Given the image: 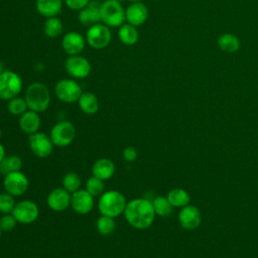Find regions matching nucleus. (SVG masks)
Returning a JSON list of instances; mask_svg holds the SVG:
<instances>
[{"mask_svg": "<svg viewBox=\"0 0 258 258\" xmlns=\"http://www.w3.org/2000/svg\"><path fill=\"white\" fill-rule=\"evenodd\" d=\"M137 155H138L137 150L133 146H127L123 150V158L128 162H132L136 160Z\"/></svg>", "mask_w": 258, "mask_h": 258, "instance_id": "obj_36", "label": "nucleus"}, {"mask_svg": "<svg viewBox=\"0 0 258 258\" xmlns=\"http://www.w3.org/2000/svg\"><path fill=\"white\" fill-rule=\"evenodd\" d=\"M148 18V9L142 2L131 3L125 9V20L127 23L137 27L142 25Z\"/></svg>", "mask_w": 258, "mask_h": 258, "instance_id": "obj_17", "label": "nucleus"}, {"mask_svg": "<svg viewBox=\"0 0 258 258\" xmlns=\"http://www.w3.org/2000/svg\"><path fill=\"white\" fill-rule=\"evenodd\" d=\"M114 219L115 218L101 215L96 222V229L98 233L103 236L111 235L116 229V222Z\"/></svg>", "mask_w": 258, "mask_h": 258, "instance_id": "obj_29", "label": "nucleus"}, {"mask_svg": "<svg viewBox=\"0 0 258 258\" xmlns=\"http://www.w3.org/2000/svg\"><path fill=\"white\" fill-rule=\"evenodd\" d=\"M130 3H136V2H142V0H127Z\"/></svg>", "mask_w": 258, "mask_h": 258, "instance_id": "obj_39", "label": "nucleus"}, {"mask_svg": "<svg viewBox=\"0 0 258 258\" xmlns=\"http://www.w3.org/2000/svg\"><path fill=\"white\" fill-rule=\"evenodd\" d=\"M112 39L110 27L100 22L89 27L86 33V41L95 49H102L109 45Z\"/></svg>", "mask_w": 258, "mask_h": 258, "instance_id": "obj_8", "label": "nucleus"}, {"mask_svg": "<svg viewBox=\"0 0 258 258\" xmlns=\"http://www.w3.org/2000/svg\"><path fill=\"white\" fill-rule=\"evenodd\" d=\"M22 167V160L18 155H8L0 163V172L6 175L10 172L19 171Z\"/></svg>", "mask_w": 258, "mask_h": 258, "instance_id": "obj_27", "label": "nucleus"}, {"mask_svg": "<svg viewBox=\"0 0 258 258\" xmlns=\"http://www.w3.org/2000/svg\"><path fill=\"white\" fill-rule=\"evenodd\" d=\"M101 22L108 27H120L125 22V9L117 0H106L100 5Z\"/></svg>", "mask_w": 258, "mask_h": 258, "instance_id": "obj_4", "label": "nucleus"}, {"mask_svg": "<svg viewBox=\"0 0 258 258\" xmlns=\"http://www.w3.org/2000/svg\"><path fill=\"white\" fill-rule=\"evenodd\" d=\"M28 143L32 153L39 158L48 157L51 154L54 146L49 135L39 131L29 135Z\"/></svg>", "mask_w": 258, "mask_h": 258, "instance_id": "obj_11", "label": "nucleus"}, {"mask_svg": "<svg viewBox=\"0 0 258 258\" xmlns=\"http://www.w3.org/2000/svg\"><path fill=\"white\" fill-rule=\"evenodd\" d=\"M81 111L87 115H94L99 111V100L95 94L91 92H83L78 100Z\"/></svg>", "mask_w": 258, "mask_h": 258, "instance_id": "obj_22", "label": "nucleus"}, {"mask_svg": "<svg viewBox=\"0 0 258 258\" xmlns=\"http://www.w3.org/2000/svg\"><path fill=\"white\" fill-rule=\"evenodd\" d=\"M4 72V68H3V63L0 61V75Z\"/></svg>", "mask_w": 258, "mask_h": 258, "instance_id": "obj_38", "label": "nucleus"}, {"mask_svg": "<svg viewBox=\"0 0 258 258\" xmlns=\"http://www.w3.org/2000/svg\"><path fill=\"white\" fill-rule=\"evenodd\" d=\"M167 200L171 204L173 208H183L187 205H189L190 197L188 192L180 187H174L170 189L166 196Z\"/></svg>", "mask_w": 258, "mask_h": 258, "instance_id": "obj_23", "label": "nucleus"}, {"mask_svg": "<svg viewBox=\"0 0 258 258\" xmlns=\"http://www.w3.org/2000/svg\"><path fill=\"white\" fill-rule=\"evenodd\" d=\"M17 224L16 219L12 214H4L0 218V228L2 232H11Z\"/></svg>", "mask_w": 258, "mask_h": 258, "instance_id": "obj_34", "label": "nucleus"}, {"mask_svg": "<svg viewBox=\"0 0 258 258\" xmlns=\"http://www.w3.org/2000/svg\"><path fill=\"white\" fill-rule=\"evenodd\" d=\"M1 235H2V230H1V228H0V238H1Z\"/></svg>", "mask_w": 258, "mask_h": 258, "instance_id": "obj_41", "label": "nucleus"}, {"mask_svg": "<svg viewBox=\"0 0 258 258\" xmlns=\"http://www.w3.org/2000/svg\"><path fill=\"white\" fill-rule=\"evenodd\" d=\"M115 170L116 168L114 162L111 159L105 157L97 159L92 167L93 175L102 180L110 179L114 175Z\"/></svg>", "mask_w": 258, "mask_h": 258, "instance_id": "obj_20", "label": "nucleus"}, {"mask_svg": "<svg viewBox=\"0 0 258 258\" xmlns=\"http://www.w3.org/2000/svg\"><path fill=\"white\" fill-rule=\"evenodd\" d=\"M179 225L187 231L196 230L202 223V214L200 210L191 205H187L180 209L178 213Z\"/></svg>", "mask_w": 258, "mask_h": 258, "instance_id": "obj_13", "label": "nucleus"}, {"mask_svg": "<svg viewBox=\"0 0 258 258\" xmlns=\"http://www.w3.org/2000/svg\"><path fill=\"white\" fill-rule=\"evenodd\" d=\"M24 99L26 101L28 110L41 113L46 111V109L49 107L50 92L44 84L35 82L30 84L26 89Z\"/></svg>", "mask_w": 258, "mask_h": 258, "instance_id": "obj_3", "label": "nucleus"}, {"mask_svg": "<svg viewBox=\"0 0 258 258\" xmlns=\"http://www.w3.org/2000/svg\"><path fill=\"white\" fill-rule=\"evenodd\" d=\"M72 194L63 187L53 188L46 198V204L48 208L54 212L66 211L71 207Z\"/></svg>", "mask_w": 258, "mask_h": 258, "instance_id": "obj_15", "label": "nucleus"}, {"mask_svg": "<svg viewBox=\"0 0 258 258\" xmlns=\"http://www.w3.org/2000/svg\"><path fill=\"white\" fill-rule=\"evenodd\" d=\"M152 206L155 212V215L159 217H168L171 215L173 211V207L169 203L166 197L158 196L155 197L152 201Z\"/></svg>", "mask_w": 258, "mask_h": 258, "instance_id": "obj_28", "label": "nucleus"}, {"mask_svg": "<svg viewBox=\"0 0 258 258\" xmlns=\"http://www.w3.org/2000/svg\"><path fill=\"white\" fill-rule=\"evenodd\" d=\"M7 109L11 115L21 116L23 113H25L28 110V107H27L25 99L17 96L8 101Z\"/></svg>", "mask_w": 258, "mask_h": 258, "instance_id": "obj_31", "label": "nucleus"}, {"mask_svg": "<svg viewBox=\"0 0 258 258\" xmlns=\"http://www.w3.org/2000/svg\"><path fill=\"white\" fill-rule=\"evenodd\" d=\"M61 183H62V187L64 189H67L69 192L73 194L81 188L82 180L77 172L69 171L63 175Z\"/></svg>", "mask_w": 258, "mask_h": 258, "instance_id": "obj_30", "label": "nucleus"}, {"mask_svg": "<svg viewBox=\"0 0 258 258\" xmlns=\"http://www.w3.org/2000/svg\"><path fill=\"white\" fill-rule=\"evenodd\" d=\"M124 216L131 227L137 230H145L153 224L156 215L150 200L136 198L127 203Z\"/></svg>", "mask_w": 258, "mask_h": 258, "instance_id": "obj_1", "label": "nucleus"}, {"mask_svg": "<svg viewBox=\"0 0 258 258\" xmlns=\"http://www.w3.org/2000/svg\"><path fill=\"white\" fill-rule=\"evenodd\" d=\"M1 137H2V130H1V128H0V140H1Z\"/></svg>", "mask_w": 258, "mask_h": 258, "instance_id": "obj_40", "label": "nucleus"}, {"mask_svg": "<svg viewBox=\"0 0 258 258\" xmlns=\"http://www.w3.org/2000/svg\"><path fill=\"white\" fill-rule=\"evenodd\" d=\"M61 7L62 0H36V10L45 18L57 16Z\"/></svg>", "mask_w": 258, "mask_h": 258, "instance_id": "obj_21", "label": "nucleus"}, {"mask_svg": "<svg viewBox=\"0 0 258 258\" xmlns=\"http://www.w3.org/2000/svg\"><path fill=\"white\" fill-rule=\"evenodd\" d=\"M64 69L74 79H85L92 71L90 61L81 54L69 55L64 61Z\"/></svg>", "mask_w": 258, "mask_h": 258, "instance_id": "obj_12", "label": "nucleus"}, {"mask_svg": "<svg viewBox=\"0 0 258 258\" xmlns=\"http://www.w3.org/2000/svg\"><path fill=\"white\" fill-rule=\"evenodd\" d=\"M16 219L17 223L28 225L34 223L39 216V209L37 205L29 200H23L15 204L11 213Z\"/></svg>", "mask_w": 258, "mask_h": 258, "instance_id": "obj_9", "label": "nucleus"}, {"mask_svg": "<svg viewBox=\"0 0 258 258\" xmlns=\"http://www.w3.org/2000/svg\"><path fill=\"white\" fill-rule=\"evenodd\" d=\"M218 45L221 50L228 53H233L240 48L241 43L236 35L232 33H224L218 38Z\"/></svg>", "mask_w": 258, "mask_h": 258, "instance_id": "obj_25", "label": "nucleus"}, {"mask_svg": "<svg viewBox=\"0 0 258 258\" xmlns=\"http://www.w3.org/2000/svg\"><path fill=\"white\" fill-rule=\"evenodd\" d=\"M15 200L12 195L9 192H1L0 194V213L11 214L15 207Z\"/></svg>", "mask_w": 258, "mask_h": 258, "instance_id": "obj_33", "label": "nucleus"}, {"mask_svg": "<svg viewBox=\"0 0 258 258\" xmlns=\"http://www.w3.org/2000/svg\"><path fill=\"white\" fill-rule=\"evenodd\" d=\"M3 186L5 191L9 192L13 197H19L26 192L29 186V181L27 176L19 170L4 175Z\"/></svg>", "mask_w": 258, "mask_h": 258, "instance_id": "obj_10", "label": "nucleus"}, {"mask_svg": "<svg viewBox=\"0 0 258 258\" xmlns=\"http://www.w3.org/2000/svg\"><path fill=\"white\" fill-rule=\"evenodd\" d=\"M18 124L20 129L27 135H31L33 133L38 132L41 124L39 113L27 110L25 113L19 116Z\"/></svg>", "mask_w": 258, "mask_h": 258, "instance_id": "obj_19", "label": "nucleus"}, {"mask_svg": "<svg viewBox=\"0 0 258 258\" xmlns=\"http://www.w3.org/2000/svg\"><path fill=\"white\" fill-rule=\"evenodd\" d=\"M118 36L120 41L125 45H133L138 41L139 33L135 26L129 23H123L119 27Z\"/></svg>", "mask_w": 258, "mask_h": 258, "instance_id": "obj_24", "label": "nucleus"}, {"mask_svg": "<svg viewBox=\"0 0 258 258\" xmlns=\"http://www.w3.org/2000/svg\"><path fill=\"white\" fill-rule=\"evenodd\" d=\"M86 189L93 196V197H100L105 189L104 180L92 175L86 181Z\"/></svg>", "mask_w": 258, "mask_h": 258, "instance_id": "obj_32", "label": "nucleus"}, {"mask_svg": "<svg viewBox=\"0 0 258 258\" xmlns=\"http://www.w3.org/2000/svg\"><path fill=\"white\" fill-rule=\"evenodd\" d=\"M127 201L125 196L118 190L104 191L98 201V210L101 215L116 218L124 214Z\"/></svg>", "mask_w": 258, "mask_h": 258, "instance_id": "obj_2", "label": "nucleus"}, {"mask_svg": "<svg viewBox=\"0 0 258 258\" xmlns=\"http://www.w3.org/2000/svg\"><path fill=\"white\" fill-rule=\"evenodd\" d=\"M62 30H63L62 21L58 17L53 16V17L46 18L43 24V32L47 37L55 38L62 33Z\"/></svg>", "mask_w": 258, "mask_h": 258, "instance_id": "obj_26", "label": "nucleus"}, {"mask_svg": "<svg viewBox=\"0 0 258 258\" xmlns=\"http://www.w3.org/2000/svg\"><path fill=\"white\" fill-rule=\"evenodd\" d=\"M64 2L71 10L80 11L90 3V0H64Z\"/></svg>", "mask_w": 258, "mask_h": 258, "instance_id": "obj_35", "label": "nucleus"}, {"mask_svg": "<svg viewBox=\"0 0 258 258\" xmlns=\"http://www.w3.org/2000/svg\"><path fill=\"white\" fill-rule=\"evenodd\" d=\"M156 1H161V0H156Z\"/></svg>", "mask_w": 258, "mask_h": 258, "instance_id": "obj_43", "label": "nucleus"}, {"mask_svg": "<svg viewBox=\"0 0 258 258\" xmlns=\"http://www.w3.org/2000/svg\"><path fill=\"white\" fill-rule=\"evenodd\" d=\"M86 45L85 37L76 31L68 32L61 39V47L68 55L80 54Z\"/></svg>", "mask_w": 258, "mask_h": 258, "instance_id": "obj_16", "label": "nucleus"}, {"mask_svg": "<svg viewBox=\"0 0 258 258\" xmlns=\"http://www.w3.org/2000/svg\"><path fill=\"white\" fill-rule=\"evenodd\" d=\"M100 5L98 2H91L79 11L78 19L80 23L86 27H91L101 22Z\"/></svg>", "mask_w": 258, "mask_h": 258, "instance_id": "obj_18", "label": "nucleus"}, {"mask_svg": "<svg viewBox=\"0 0 258 258\" xmlns=\"http://www.w3.org/2000/svg\"><path fill=\"white\" fill-rule=\"evenodd\" d=\"M83 91L80 84L74 79H62L55 84L54 94L56 98L68 104L78 102Z\"/></svg>", "mask_w": 258, "mask_h": 258, "instance_id": "obj_7", "label": "nucleus"}, {"mask_svg": "<svg viewBox=\"0 0 258 258\" xmlns=\"http://www.w3.org/2000/svg\"><path fill=\"white\" fill-rule=\"evenodd\" d=\"M49 137L54 146L67 147L76 137V128L70 121H59L51 127Z\"/></svg>", "mask_w": 258, "mask_h": 258, "instance_id": "obj_6", "label": "nucleus"}, {"mask_svg": "<svg viewBox=\"0 0 258 258\" xmlns=\"http://www.w3.org/2000/svg\"><path fill=\"white\" fill-rule=\"evenodd\" d=\"M21 77L12 71H4L0 75V99L9 101L17 97L22 90Z\"/></svg>", "mask_w": 258, "mask_h": 258, "instance_id": "obj_5", "label": "nucleus"}, {"mask_svg": "<svg viewBox=\"0 0 258 258\" xmlns=\"http://www.w3.org/2000/svg\"><path fill=\"white\" fill-rule=\"evenodd\" d=\"M6 155H5V148H4V146L2 145V143L0 142V163H1V161L3 160V158L5 157Z\"/></svg>", "mask_w": 258, "mask_h": 258, "instance_id": "obj_37", "label": "nucleus"}, {"mask_svg": "<svg viewBox=\"0 0 258 258\" xmlns=\"http://www.w3.org/2000/svg\"><path fill=\"white\" fill-rule=\"evenodd\" d=\"M72 209L79 215H87L94 208V197L87 189H78L72 194Z\"/></svg>", "mask_w": 258, "mask_h": 258, "instance_id": "obj_14", "label": "nucleus"}, {"mask_svg": "<svg viewBox=\"0 0 258 258\" xmlns=\"http://www.w3.org/2000/svg\"><path fill=\"white\" fill-rule=\"evenodd\" d=\"M99 1H102V2H103V1H106V0H99Z\"/></svg>", "mask_w": 258, "mask_h": 258, "instance_id": "obj_42", "label": "nucleus"}]
</instances>
